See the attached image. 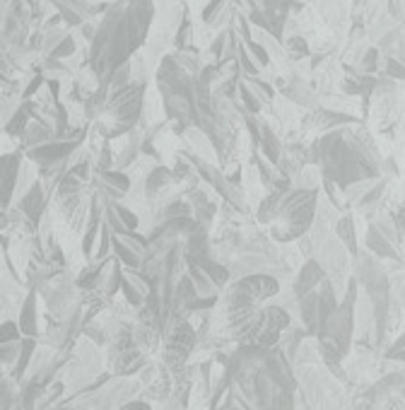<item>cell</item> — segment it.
<instances>
[{
  "label": "cell",
  "instance_id": "cell-1",
  "mask_svg": "<svg viewBox=\"0 0 405 410\" xmlns=\"http://www.w3.org/2000/svg\"><path fill=\"white\" fill-rule=\"evenodd\" d=\"M155 17V0H113L109 5L90 43V68L99 78V87H106L111 73L125 66L148 41Z\"/></svg>",
  "mask_w": 405,
  "mask_h": 410
},
{
  "label": "cell",
  "instance_id": "cell-2",
  "mask_svg": "<svg viewBox=\"0 0 405 410\" xmlns=\"http://www.w3.org/2000/svg\"><path fill=\"white\" fill-rule=\"evenodd\" d=\"M319 188H292L284 193H268L258 205V222L268 227L270 239L280 244L299 242L312 232L319 212Z\"/></svg>",
  "mask_w": 405,
  "mask_h": 410
},
{
  "label": "cell",
  "instance_id": "cell-3",
  "mask_svg": "<svg viewBox=\"0 0 405 410\" xmlns=\"http://www.w3.org/2000/svg\"><path fill=\"white\" fill-rule=\"evenodd\" d=\"M145 97H148V85L143 82H130L121 90H111L104 109L94 121V133L104 140H113L135 130L138 123L143 121Z\"/></svg>",
  "mask_w": 405,
  "mask_h": 410
},
{
  "label": "cell",
  "instance_id": "cell-4",
  "mask_svg": "<svg viewBox=\"0 0 405 410\" xmlns=\"http://www.w3.org/2000/svg\"><path fill=\"white\" fill-rule=\"evenodd\" d=\"M280 294V282L273 275L249 273L232 280L225 292V309H258L263 302Z\"/></svg>",
  "mask_w": 405,
  "mask_h": 410
},
{
  "label": "cell",
  "instance_id": "cell-5",
  "mask_svg": "<svg viewBox=\"0 0 405 410\" xmlns=\"http://www.w3.org/2000/svg\"><path fill=\"white\" fill-rule=\"evenodd\" d=\"M195 340H198V333H195V326H191L188 321H181L179 326L169 328L167 343H164V362L172 367V371L186 362L191 350L195 348Z\"/></svg>",
  "mask_w": 405,
  "mask_h": 410
},
{
  "label": "cell",
  "instance_id": "cell-6",
  "mask_svg": "<svg viewBox=\"0 0 405 410\" xmlns=\"http://www.w3.org/2000/svg\"><path fill=\"white\" fill-rule=\"evenodd\" d=\"M324 280H326L324 266H321L316 258H309V261L302 263L299 273H297V280H294V285H292V294H294L297 299L307 297L309 292H316Z\"/></svg>",
  "mask_w": 405,
  "mask_h": 410
},
{
  "label": "cell",
  "instance_id": "cell-7",
  "mask_svg": "<svg viewBox=\"0 0 405 410\" xmlns=\"http://www.w3.org/2000/svg\"><path fill=\"white\" fill-rule=\"evenodd\" d=\"M17 210L34 227H39L43 210H46V186L41 184V179L34 186H29V191L22 198H17Z\"/></svg>",
  "mask_w": 405,
  "mask_h": 410
},
{
  "label": "cell",
  "instance_id": "cell-8",
  "mask_svg": "<svg viewBox=\"0 0 405 410\" xmlns=\"http://www.w3.org/2000/svg\"><path fill=\"white\" fill-rule=\"evenodd\" d=\"M36 294L39 292H29L24 294L22 304H20V317H17V324H20V331L24 338H36L39 336V312H36Z\"/></svg>",
  "mask_w": 405,
  "mask_h": 410
},
{
  "label": "cell",
  "instance_id": "cell-9",
  "mask_svg": "<svg viewBox=\"0 0 405 410\" xmlns=\"http://www.w3.org/2000/svg\"><path fill=\"white\" fill-rule=\"evenodd\" d=\"M22 174V155H5L3 157V176H5V210L12 203V195L17 193V184H20Z\"/></svg>",
  "mask_w": 405,
  "mask_h": 410
},
{
  "label": "cell",
  "instance_id": "cell-10",
  "mask_svg": "<svg viewBox=\"0 0 405 410\" xmlns=\"http://www.w3.org/2000/svg\"><path fill=\"white\" fill-rule=\"evenodd\" d=\"M299 319L307 328V336H319V289L299 299Z\"/></svg>",
  "mask_w": 405,
  "mask_h": 410
},
{
  "label": "cell",
  "instance_id": "cell-11",
  "mask_svg": "<svg viewBox=\"0 0 405 410\" xmlns=\"http://www.w3.org/2000/svg\"><path fill=\"white\" fill-rule=\"evenodd\" d=\"M364 246L369 249V254H374L379 258H391V261H398V258H401V256H398V251H396V246L376 230V225H369V230H366Z\"/></svg>",
  "mask_w": 405,
  "mask_h": 410
},
{
  "label": "cell",
  "instance_id": "cell-12",
  "mask_svg": "<svg viewBox=\"0 0 405 410\" xmlns=\"http://www.w3.org/2000/svg\"><path fill=\"white\" fill-rule=\"evenodd\" d=\"M282 94L287 102L292 104H299V106H316V94L312 92V87H309L307 80L302 78H292L287 82V85L282 87Z\"/></svg>",
  "mask_w": 405,
  "mask_h": 410
},
{
  "label": "cell",
  "instance_id": "cell-13",
  "mask_svg": "<svg viewBox=\"0 0 405 410\" xmlns=\"http://www.w3.org/2000/svg\"><path fill=\"white\" fill-rule=\"evenodd\" d=\"M188 261H191V258H188ZM193 263H195V266H198L207 277H210L212 285L217 287V289H222V287L230 285V280H232V270L227 268V266H222V263H220V261H215V258L205 256V258H198V261H193Z\"/></svg>",
  "mask_w": 405,
  "mask_h": 410
},
{
  "label": "cell",
  "instance_id": "cell-14",
  "mask_svg": "<svg viewBox=\"0 0 405 410\" xmlns=\"http://www.w3.org/2000/svg\"><path fill=\"white\" fill-rule=\"evenodd\" d=\"M335 239H338L340 244L347 249V254L352 258H357L359 254V242H357V230H354V220L352 215H343L338 217V222H335Z\"/></svg>",
  "mask_w": 405,
  "mask_h": 410
},
{
  "label": "cell",
  "instance_id": "cell-15",
  "mask_svg": "<svg viewBox=\"0 0 405 410\" xmlns=\"http://www.w3.org/2000/svg\"><path fill=\"white\" fill-rule=\"evenodd\" d=\"M258 150H261V155L270 164H275V167L280 164V160H282V143H280V138L275 135V130L270 128L268 123L261 125V143H258Z\"/></svg>",
  "mask_w": 405,
  "mask_h": 410
},
{
  "label": "cell",
  "instance_id": "cell-16",
  "mask_svg": "<svg viewBox=\"0 0 405 410\" xmlns=\"http://www.w3.org/2000/svg\"><path fill=\"white\" fill-rule=\"evenodd\" d=\"M186 273L191 275L193 285H195V289H198V297H215V294H217V292H215L217 287L212 285V280L205 273H202V270L195 266L193 261H188V270H186Z\"/></svg>",
  "mask_w": 405,
  "mask_h": 410
},
{
  "label": "cell",
  "instance_id": "cell-17",
  "mask_svg": "<svg viewBox=\"0 0 405 410\" xmlns=\"http://www.w3.org/2000/svg\"><path fill=\"white\" fill-rule=\"evenodd\" d=\"M113 256H116V261L121 263L125 270H138V266H140V256L133 249H128L118 237H113Z\"/></svg>",
  "mask_w": 405,
  "mask_h": 410
},
{
  "label": "cell",
  "instance_id": "cell-18",
  "mask_svg": "<svg viewBox=\"0 0 405 410\" xmlns=\"http://www.w3.org/2000/svg\"><path fill=\"white\" fill-rule=\"evenodd\" d=\"M34 352H36V338H22L20 362H17V367L12 369V376H15V379H20V376H24L31 369V357H34Z\"/></svg>",
  "mask_w": 405,
  "mask_h": 410
},
{
  "label": "cell",
  "instance_id": "cell-19",
  "mask_svg": "<svg viewBox=\"0 0 405 410\" xmlns=\"http://www.w3.org/2000/svg\"><path fill=\"white\" fill-rule=\"evenodd\" d=\"M282 48H284V56H287L289 61H302V58H307V56H312V51H309V41L299 34L287 36Z\"/></svg>",
  "mask_w": 405,
  "mask_h": 410
},
{
  "label": "cell",
  "instance_id": "cell-20",
  "mask_svg": "<svg viewBox=\"0 0 405 410\" xmlns=\"http://www.w3.org/2000/svg\"><path fill=\"white\" fill-rule=\"evenodd\" d=\"M244 82L249 85V90L256 94L261 104H270V102H273L275 90H273V85H270V82H265L261 78H244Z\"/></svg>",
  "mask_w": 405,
  "mask_h": 410
},
{
  "label": "cell",
  "instance_id": "cell-21",
  "mask_svg": "<svg viewBox=\"0 0 405 410\" xmlns=\"http://www.w3.org/2000/svg\"><path fill=\"white\" fill-rule=\"evenodd\" d=\"M384 191H386V181H374V184H371V188L369 191H366L362 198H359V203H357V207L359 210H369V207H374L379 200H381V195H384Z\"/></svg>",
  "mask_w": 405,
  "mask_h": 410
},
{
  "label": "cell",
  "instance_id": "cell-22",
  "mask_svg": "<svg viewBox=\"0 0 405 410\" xmlns=\"http://www.w3.org/2000/svg\"><path fill=\"white\" fill-rule=\"evenodd\" d=\"M111 210L116 212L118 220L123 222V227L128 232H135L138 230V225H140V217H138V212L135 210H130V207H125L123 203H111Z\"/></svg>",
  "mask_w": 405,
  "mask_h": 410
},
{
  "label": "cell",
  "instance_id": "cell-23",
  "mask_svg": "<svg viewBox=\"0 0 405 410\" xmlns=\"http://www.w3.org/2000/svg\"><path fill=\"white\" fill-rule=\"evenodd\" d=\"M113 237L121 239V242L128 246V249L135 251L138 256H143L145 251H148V246H150V239L143 237V235H138V232H123V235H113Z\"/></svg>",
  "mask_w": 405,
  "mask_h": 410
},
{
  "label": "cell",
  "instance_id": "cell-24",
  "mask_svg": "<svg viewBox=\"0 0 405 410\" xmlns=\"http://www.w3.org/2000/svg\"><path fill=\"white\" fill-rule=\"evenodd\" d=\"M20 352H22V340H20V343L0 345V359H3V367L5 369H15L17 362H20Z\"/></svg>",
  "mask_w": 405,
  "mask_h": 410
},
{
  "label": "cell",
  "instance_id": "cell-25",
  "mask_svg": "<svg viewBox=\"0 0 405 410\" xmlns=\"http://www.w3.org/2000/svg\"><path fill=\"white\" fill-rule=\"evenodd\" d=\"M239 97H242V109L246 113H251V116H256L258 111H261V102H258V97L249 90V85L246 82H239Z\"/></svg>",
  "mask_w": 405,
  "mask_h": 410
},
{
  "label": "cell",
  "instance_id": "cell-26",
  "mask_svg": "<svg viewBox=\"0 0 405 410\" xmlns=\"http://www.w3.org/2000/svg\"><path fill=\"white\" fill-rule=\"evenodd\" d=\"M24 336L20 331V324L12 319H5L3 326H0V345H8V343H20Z\"/></svg>",
  "mask_w": 405,
  "mask_h": 410
},
{
  "label": "cell",
  "instance_id": "cell-27",
  "mask_svg": "<svg viewBox=\"0 0 405 410\" xmlns=\"http://www.w3.org/2000/svg\"><path fill=\"white\" fill-rule=\"evenodd\" d=\"M78 53V41H75V34L71 31V34L66 36L61 43H58V48H56L53 53L48 56V58H56V61H71L73 56Z\"/></svg>",
  "mask_w": 405,
  "mask_h": 410
},
{
  "label": "cell",
  "instance_id": "cell-28",
  "mask_svg": "<svg viewBox=\"0 0 405 410\" xmlns=\"http://www.w3.org/2000/svg\"><path fill=\"white\" fill-rule=\"evenodd\" d=\"M246 51H249V56L253 61H256V66L258 68H268L270 63H273V58H270V53H268V48L263 46V43H258V41H246Z\"/></svg>",
  "mask_w": 405,
  "mask_h": 410
},
{
  "label": "cell",
  "instance_id": "cell-29",
  "mask_svg": "<svg viewBox=\"0 0 405 410\" xmlns=\"http://www.w3.org/2000/svg\"><path fill=\"white\" fill-rule=\"evenodd\" d=\"M386 78L391 80H405V63L398 58H386Z\"/></svg>",
  "mask_w": 405,
  "mask_h": 410
},
{
  "label": "cell",
  "instance_id": "cell-30",
  "mask_svg": "<svg viewBox=\"0 0 405 410\" xmlns=\"http://www.w3.org/2000/svg\"><path fill=\"white\" fill-rule=\"evenodd\" d=\"M215 302H217V297H195L191 304H186V309L183 312H212V307H215Z\"/></svg>",
  "mask_w": 405,
  "mask_h": 410
},
{
  "label": "cell",
  "instance_id": "cell-31",
  "mask_svg": "<svg viewBox=\"0 0 405 410\" xmlns=\"http://www.w3.org/2000/svg\"><path fill=\"white\" fill-rule=\"evenodd\" d=\"M376 61H379V51L376 48H369L364 56H362V68H364V73H376Z\"/></svg>",
  "mask_w": 405,
  "mask_h": 410
},
{
  "label": "cell",
  "instance_id": "cell-32",
  "mask_svg": "<svg viewBox=\"0 0 405 410\" xmlns=\"http://www.w3.org/2000/svg\"><path fill=\"white\" fill-rule=\"evenodd\" d=\"M121 410H150V406L143 401H133V403H128V406H123Z\"/></svg>",
  "mask_w": 405,
  "mask_h": 410
},
{
  "label": "cell",
  "instance_id": "cell-33",
  "mask_svg": "<svg viewBox=\"0 0 405 410\" xmlns=\"http://www.w3.org/2000/svg\"><path fill=\"white\" fill-rule=\"evenodd\" d=\"M398 350H405V333H401V338H396V343L391 345L389 352H398ZM389 352H386V355H389Z\"/></svg>",
  "mask_w": 405,
  "mask_h": 410
},
{
  "label": "cell",
  "instance_id": "cell-34",
  "mask_svg": "<svg viewBox=\"0 0 405 410\" xmlns=\"http://www.w3.org/2000/svg\"><path fill=\"white\" fill-rule=\"evenodd\" d=\"M389 359H401V362H405V350H398V352H389V355H386Z\"/></svg>",
  "mask_w": 405,
  "mask_h": 410
}]
</instances>
